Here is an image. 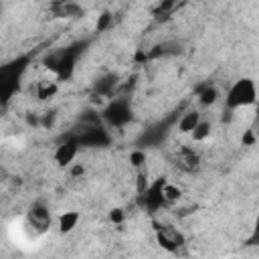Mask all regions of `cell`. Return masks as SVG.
<instances>
[{"label": "cell", "instance_id": "cell-16", "mask_svg": "<svg viewBox=\"0 0 259 259\" xmlns=\"http://www.w3.org/2000/svg\"><path fill=\"white\" fill-rule=\"evenodd\" d=\"M130 164L138 170V168H144L146 166V152L144 150H134L130 154Z\"/></svg>", "mask_w": 259, "mask_h": 259}, {"label": "cell", "instance_id": "cell-4", "mask_svg": "<svg viewBox=\"0 0 259 259\" xmlns=\"http://www.w3.org/2000/svg\"><path fill=\"white\" fill-rule=\"evenodd\" d=\"M156 241H158V245L162 247V249H166V251H170V253H174V251H178V247L182 245V235L174 229V227H158V231H156Z\"/></svg>", "mask_w": 259, "mask_h": 259}, {"label": "cell", "instance_id": "cell-21", "mask_svg": "<svg viewBox=\"0 0 259 259\" xmlns=\"http://www.w3.org/2000/svg\"><path fill=\"white\" fill-rule=\"evenodd\" d=\"M0 136H2V134H0Z\"/></svg>", "mask_w": 259, "mask_h": 259}, {"label": "cell", "instance_id": "cell-20", "mask_svg": "<svg viewBox=\"0 0 259 259\" xmlns=\"http://www.w3.org/2000/svg\"><path fill=\"white\" fill-rule=\"evenodd\" d=\"M73 176H77V174H83V166H73Z\"/></svg>", "mask_w": 259, "mask_h": 259}, {"label": "cell", "instance_id": "cell-12", "mask_svg": "<svg viewBox=\"0 0 259 259\" xmlns=\"http://www.w3.org/2000/svg\"><path fill=\"white\" fill-rule=\"evenodd\" d=\"M180 196H182L180 186L170 184V182L164 180V184H162V198H164V202H166V204H174V202L180 200Z\"/></svg>", "mask_w": 259, "mask_h": 259}, {"label": "cell", "instance_id": "cell-15", "mask_svg": "<svg viewBox=\"0 0 259 259\" xmlns=\"http://www.w3.org/2000/svg\"><path fill=\"white\" fill-rule=\"evenodd\" d=\"M148 186H150V178H148L146 166L144 168H138V172H136V192H138V196L144 194L148 190Z\"/></svg>", "mask_w": 259, "mask_h": 259}, {"label": "cell", "instance_id": "cell-19", "mask_svg": "<svg viewBox=\"0 0 259 259\" xmlns=\"http://www.w3.org/2000/svg\"><path fill=\"white\" fill-rule=\"evenodd\" d=\"M243 144H249V146H251V144H255V136H253V132H251V130L245 134V138H243Z\"/></svg>", "mask_w": 259, "mask_h": 259}, {"label": "cell", "instance_id": "cell-9", "mask_svg": "<svg viewBox=\"0 0 259 259\" xmlns=\"http://www.w3.org/2000/svg\"><path fill=\"white\" fill-rule=\"evenodd\" d=\"M200 117H202L200 111H196V109H188V111L180 117V121H178V132H180V134H190V132L194 130V125L198 123Z\"/></svg>", "mask_w": 259, "mask_h": 259}, {"label": "cell", "instance_id": "cell-3", "mask_svg": "<svg viewBox=\"0 0 259 259\" xmlns=\"http://www.w3.org/2000/svg\"><path fill=\"white\" fill-rule=\"evenodd\" d=\"M79 152V140H65L55 150V162L59 168H69Z\"/></svg>", "mask_w": 259, "mask_h": 259}, {"label": "cell", "instance_id": "cell-7", "mask_svg": "<svg viewBox=\"0 0 259 259\" xmlns=\"http://www.w3.org/2000/svg\"><path fill=\"white\" fill-rule=\"evenodd\" d=\"M130 105L125 103V101H121V99H115L113 103H109V107L105 109V117L111 121V123H115V125H121V123H125L127 119H130Z\"/></svg>", "mask_w": 259, "mask_h": 259}, {"label": "cell", "instance_id": "cell-2", "mask_svg": "<svg viewBox=\"0 0 259 259\" xmlns=\"http://www.w3.org/2000/svg\"><path fill=\"white\" fill-rule=\"evenodd\" d=\"M22 69H24L22 63H12L6 67H0V101L2 103L10 101L12 95L18 91Z\"/></svg>", "mask_w": 259, "mask_h": 259}, {"label": "cell", "instance_id": "cell-6", "mask_svg": "<svg viewBox=\"0 0 259 259\" xmlns=\"http://www.w3.org/2000/svg\"><path fill=\"white\" fill-rule=\"evenodd\" d=\"M162 184H164V178H158L156 182H150V186H148V190L144 194H140L144 198V206L146 208L158 210L162 204H166L164 198H162Z\"/></svg>", "mask_w": 259, "mask_h": 259}, {"label": "cell", "instance_id": "cell-10", "mask_svg": "<svg viewBox=\"0 0 259 259\" xmlns=\"http://www.w3.org/2000/svg\"><path fill=\"white\" fill-rule=\"evenodd\" d=\"M28 219H30V223H32L34 227H38L40 231H45V229L51 225V214H49V210H47L45 206H40V204L30 210Z\"/></svg>", "mask_w": 259, "mask_h": 259}, {"label": "cell", "instance_id": "cell-8", "mask_svg": "<svg viewBox=\"0 0 259 259\" xmlns=\"http://www.w3.org/2000/svg\"><path fill=\"white\" fill-rule=\"evenodd\" d=\"M79 219H81V214H79L77 210H65V212H61V214H59V221H57L59 233H61V235L73 233V231L77 229V225H79Z\"/></svg>", "mask_w": 259, "mask_h": 259}, {"label": "cell", "instance_id": "cell-17", "mask_svg": "<svg viewBox=\"0 0 259 259\" xmlns=\"http://www.w3.org/2000/svg\"><path fill=\"white\" fill-rule=\"evenodd\" d=\"M109 221H111L113 225H121V223L125 221V210L119 208V206H117V208H111V210H109Z\"/></svg>", "mask_w": 259, "mask_h": 259}, {"label": "cell", "instance_id": "cell-5", "mask_svg": "<svg viewBox=\"0 0 259 259\" xmlns=\"http://www.w3.org/2000/svg\"><path fill=\"white\" fill-rule=\"evenodd\" d=\"M53 71L57 75V81H67L75 73V53H65L53 61Z\"/></svg>", "mask_w": 259, "mask_h": 259}, {"label": "cell", "instance_id": "cell-1", "mask_svg": "<svg viewBox=\"0 0 259 259\" xmlns=\"http://www.w3.org/2000/svg\"><path fill=\"white\" fill-rule=\"evenodd\" d=\"M227 107L229 109H239V107H249L255 105L257 101V87L255 81L249 77H243L239 81H235L231 85V89L227 91Z\"/></svg>", "mask_w": 259, "mask_h": 259}, {"label": "cell", "instance_id": "cell-18", "mask_svg": "<svg viewBox=\"0 0 259 259\" xmlns=\"http://www.w3.org/2000/svg\"><path fill=\"white\" fill-rule=\"evenodd\" d=\"M109 22H111V14H109V12H103V14L99 16V20H97V30H99V32L105 30Z\"/></svg>", "mask_w": 259, "mask_h": 259}, {"label": "cell", "instance_id": "cell-11", "mask_svg": "<svg viewBox=\"0 0 259 259\" xmlns=\"http://www.w3.org/2000/svg\"><path fill=\"white\" fill-rule=\"evenodd\" d=\"M57 91H59V83H57V81H40V83L36 85V97L42 99V101L55 97Z\"/></svg>", "mask_w": 259, "mask_h": 259}, {"label": "cell", "instance_id": "cell-13", "mask_svg": "<svg viewBox=\"0 0 259 259\" xmlns=\"http://www.w3.org/2000/svg\"><path fill=\"white\" fill-rule=\"evenodd\" d=\"M210 130H212V125H210V121H206V119H198V123L194 125V130L190 132V138L194 140V142H204L208 136H210Z\"/></svg>", "mask_w": 259, "mask_h": 259}, {"label": "cell", "instance_id": "cell-14", "mask_svg": "<svg viewBox=\"0 0 259 259\" xmlns=\"http://www.w3.org/2000/svg\"><path fill=\"white\" fill-rule=\"evenodd\" d=\"M217 101H219V89L212 87V85H208L206 89H202L200 95H198V103H200L202 107H210V105H214Z\"/></svg>", "mask_w": 259, "mask_h": 259}]
</instances>
